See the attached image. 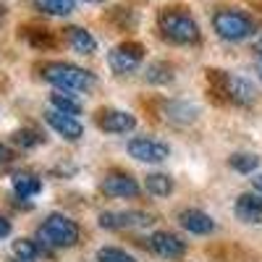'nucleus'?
Here are the masks:
<instances>
[{
	"label": "nucleus",
	"instance_id": "1",
	"mask_svg": "<svg viewBox=\"0 0 262 262\" xmlns=\"http://www.w3.org/2000/svg\"><path fill=\"white\" fill-rule=\"evenodd\" d=\"M158 29L170 45H194L200 42V24L181 8H163L158 16Z\"/></svg>",
	"mask_w": 262,
	"mask_h": 262
},
{
	"label": "nucleus",
	"instance_id": "2",
	"mask_svg": "<svg viewBox=\"0 0 262 262\" xmlns=\"http://www.w3.org/2000/svg\"><path fill=\"white\" fill-rule=\"evenodd\" d=\"M42 79L58 86L60 92H86L95 86V76L86 69H79V66L63 63V60L42 66Z\"/></svg>",
	"mask_w": 262,
	"mask_h": 262
},
{
	"label": "nucleus",
	"instance_id": "3",
	"mask_svg": "<svg viewBox=\"0 0 262 262\" xmlns=\"http://www.w3.org/2000/svg\"><path fill=\"white\" fill-rule=\"evenodd\" d=\"M212 29L215 34L226 39V42H244L249 39L257 29H254V21L249 13L244 11H236V8H223L212 16Z\"/></svg>",
	"mask_w": 262,
	"mask_h": 262
},
{
	"label": "nucleus",
	"instance_id": "4",
	"mask_svg": "<svg viewBox=\"0 0 262 262\" xmlns=\"http://www.w3.org/2000/svg\"><path fill=\"white\" fill-rule=\"evenodd\" d=\"M37 236H39V242H45L48 247L66 249V247L79 244L81 231H79V226L71 221V217H66L60 212H53V215H48V221L39 226Z\"/></svg>",
	"mask_w": 262,
	"mask_h": 262
},
{
	"label": "nucleus",
	"instance_id": "5",
	"mask_svg": "<svg viewBox=\"0 0 262 262\" xmlns=\"http://www.w3.org/2000/svg\"><path fill=\"white\" fill-rule=\"evenodd\" d=\"M210 79L217 84V92L226 95V100L236 102V105H252L254 97H257V90L254 84L244 76H236V74H226V71H210Z\"/></svg>",
	"mask_w": 262,
	"mask_h": 262
},
{
	"label": "nucleus",
	"instance_id": "6",
	"mask_svg": "<svg viewBox=\"0 0 262 262\" xmlns=\"http://www.w3.org/2000/svg\"><path fill=\"white\" fill-rule=\"evenodd\" d=\"M142 60H144V48L139 42H121V45H116L107 53V66H111V71L118 74V76L137 71Z\"/></svg>",
	"mask_w": 262,
	"mask_h": 262
},
{
	"label": "nucleus",
	"instance_id": "7",
	"mask_svg": "<svg viewBox=\"0 0 262 262\" xmlns=\"http://www.w3.org/2000/svg\"><path fill=\"white\" fill-rule=\"evenodd\" d=\"M126 149H128V155L137 158L139 163H163V160L170 155L168 144H163V142H158V139H147V137L131 139V142L126 144Z\"/></svg>",
	"mask_w": 262,
	"mask_h": 262
},
{
	"label": "nucleus",
	"instance_id": "8",
	"mask_svg": "<svg viewBox=\"0 0 262 262\" xmlns=\"http://www.w3.org/2000/svg\"><path fill=\"white\" fill-rule=\"evenodd\" d=\"M102 194L107 196H118V200H134L139 194V184L128 176V173L113 170L102 179Z\"/></svg>",
	"mask_w": 262,
	"mask_h": 262
},
{
	"label": "nucleus",
	"instance_id": "9",
	"mask_svg": "<svg viewBox=\"0 0 262 262\" xmlns=\"http://www.w3.org/2000/svg\"><path fill=\"white\" fill-rule=\"evenodd\" d=\"M149 249L165 257V259H179L186 254V242L179 238L176 233H168V231H158L149 236Z\"/></svg>",
	"mask_w": 262,
	"mask_h": 262
},
{
	"label": "nucleus",
	"instance_id": "10",
	"mask_svg": "<svg viewBox=\"0 0 262 262\" xmlns=\"http://www.w3.org/2000/svg\"><path fill=\"white\" fill-rule=\"evenodd\" d=\"M152 223V217L147 212H102L100 215V226L121 231V228H144Z\"/></svg>",
	"mask_w": 262,
	"mask_h": 262
},
{
	"label": "nucleus",
	"instance_id": "11",
	"mask_svg": "<svg viewBox=\"0 0 262 262\" xmlns=\"http://www.w3.org/2000/svg\"><path fill=\"white\" fill-rule=\"evenodd\" d=\"M45 121H48V126H50L53 131H58V134H60L63 139H69V142H76V139H81V134H84V126L76 121V116H66V113H60V111H48V113H45Z\"/></svg>",
	"mask_w": 262,
	"mask_h": 262
},
{
	"label": "nucleus",
	"instance_id": "12",
	"mask_svg": "<svg viewBox=\"0 0 262 262\" xmlns=\"http://www.w3.org/2000/svg\"><path fill=\"white\" fill-rule=\"evenodd\" d=\"M97 126L107 134H128L137 128V118L126 111H102L97 116Z\"/></svg>",
	"mask_w": 262,
	"mask_h": 262
},
{
	"label": "nucleus",
	"instance_id": "13",
	"mask_svg": "<svg viewBox=\"0 0 262 262\" xmlns=\"http://www.w3.org/2000/svg\"><path fill=\"white\" fill-rule=\"evenodd\" d=\"M233 212H236L238 221H244L249 226L262 223V196L257 191L254 194H238L236 205H233Z\"/></svg>",
	"mask_w": 262,
	"mask_h": 262
},
{
	"label": "nucleus",
	"instance_id": "14",
	"mask_svg": "<svg viewBox=\"0 0 262 262\" xmlns=\"http://www.w3.org/2000/svg\"><path fill=\"white\" fill-rule=\"evenodd\" d=\"M179 223L189 233H194V236H207V233L215 231V221H212V217L207 212H202V210H194V207H189V210H184L179 215Z\"/></svg>",
	"mask_w": 262,
	"mask_h": 262
},
{
	"label": "nucleus",
	"instance_id": "15",
	"mask_svg": "<svg viewBox=\"0 0 262 262\" xmlns=\"http://www.w3.org/2000/svg\"><path fill=\"white\" fill-rule=\"evenodd\" d=\"M63 32H66V39H69V45H71L74 53H79V55H92V53L97 50V39L86 32V29H81V27H66Z\"/></svg>",
	"mask_w": 262,
	"mask_h": 262
},
{
	"label": "nucleus",
	"instance_id": "16",
	"mask_svg": "<svg viewBox=\"0 0 262 262\" xmlns=\"http://www.w3.org/2000/svg\"><path fill=\"white\" fill-rule=\"evenodd\" d=\"M13 191L21 200H29V196H37L42 191V181L34 173H16L13 176Z\"/></svg>",
	"mask_w": 262,
	"mask_h": 262
},
{
	"label": "nucleus",
	"instance_id": "17",
	"mask_svg": "<svg viewBox=\"0 0 262 262\" xmlns=\"http://www.w3.org/2000/svg\"><path fill=\"white\" fill-rule=\"evenodd\" d=\"M34 8L48 16H69L76 8V0H34Z\"/></svg>",
	"mask_w": 262,
	"mask_h": 262
},
{
	"label": "nucleus",
	"instance_id": "18",
	"mask_svg": "<svg viewBox=\"0 0 262 262\" xmlns=\"http://www.w3.org/2000/svg\"><path fill=\"white\" fill-rule=\"evenodd\" d=\"M50 105H53V111H60L66 116H79L81 113V102L74 100L71 95H66V92H53L50 95Z\"/></svg>",
	"mask_w": 262,
	"mask_h": 262
},
{
	"label": "nucleus",
	"instance_id": "19",
	"mask_svg": "<svg viewBox=\"0 0 262 262\" xmlns=\"http://www.w3.org/2000/svg\"><path fill=\"white\" fill-rule=\"evenodd\" d=\"M144 79H147L149 84H168V81H173V66L165 63V60L149 63V69H147Z\"/></svg>",
	"mask_w": 262,
	"mask_h": 262
},
{
	"label": "nucleus",
	"instance_id": "20",
	"mask_svg": "<svg viewBox=\"0 0 262 262\" xmlns=\"http://www.w3.org/2000/svg\"><path fill=\"white\" fill-rule=\"evenodd\" d=\"M144 186L152 196H168L173 191V179H168L165 173H149Z\"/></svg>",
	"mask_w": 262,
	"mask_h": 262
},
{
	"label": "nucleus",
	"instance_id": "21",
	"mask_svg": "<svg viewBox=\"0 0 262 262\" xmlns=\"http://www.w3.org/2000/svg\"><path fill=\"white\" fill-rule=\"evenodd\" d=\"M13 254L21 262H34L39 257V247H37V242H32V238H16L13 242Z\"/></svg>",
	"mask_w": 262,
	"mask_h": 262
},
{
	"label": "nucleus",
	"instance_id": "22",
	"mask_svg": "<svg viewBox=\"0 0 262 262\" xmlns=\"http://www.w3.org/2000/svg\"><path fill=\"white\" fill-rule=\"evenodd\" d=\"M165 113H168L170 121H179V123H186V121H191L196 116V111H194L191 105H186V102H168L165 105Z\"/></svg>",
	"mask_w": 262,
	"mask_h": 262
},
{
	"label": "nucleus",
	"instance_id": "23",
	"mask_svg": "<svg viewBox=\"0 0 262 262\" xmlns=\"http://www.w3.org/2000/svg\"><path fill=\"white\" fill-rule=\"evenodd\" d=\"M257 165H259V158L249 155V152H236L231 158V168L238 173H252V170H257Z\"/></svg>",
	"mask_w": 262,
	"mask_h": 262
},
{
	"label": "nucleus",
	"instance_id": "24",
	"mask_svg": "<svg viewBox=\"0 0 262 262\" xmlns=\"http://www.w3.org/2000/svg\"><path fill=\"white\" fill-rule=\"evenodd\" d=\"M97 262H137L128 252L118 249V247H102L97 252Z\"/></svg>",
	"mask_w": 262,
	"mask_h": 262
},
{
	"label": "nucleus",
	"instance_id": "25",
	"mask_svg": "<svg viewBox=\"0 0 262 262\" xmlns=\"http://www.w3.org/2000/svg\"><path fill=\"white\" fill-rule=\"evenodd\" d=\"M27 39L32 42L34 48H39V50H50V48H55V37H53L48 29H32V32H27Z\"/></svg>",
	"mask_w": 262,
	"mask_h": 262
},
{
	"label": "nucleus",
	"instance_id": "26",
	"mask_svg": "<svg viewBox=\"0 0 262 262\" xmlns=\"http://www.w3.org/2000/svg\"><path fill=\"white\" fill-rule=\"evenodd\" d=\"M13 144H18L21 149H32V147L42 144V137L37 134L34 128H21V131L13 134Z\"/></svg>",
	"mask_w": 262,
	"mask_h": 262
},
{
	"label": "nucleus",
	"instance_id": "27",
	"mask_svg": "<svg viewBox=\"0 0 262 262\" xmlns=\"http://www.w3.org/2000/svg\"><path fill=\"white\" fill-rule=\"evenodd\" d=\"M111 18H113V21H121V27H123V29H128L131 24H137V16H134V18H128V8H113Z\"/></svg>",
	"mask_w": 262,
	"mask_h": 262
},
{
	"label": "nucleus",
	"instance_id": "28",
	"mask_svg": "<svg viewBox=\"0 0 262 262\" xmlns=\"http://www.w3.org/2000/svg\"><path fill=\"white\" fill-rule=\"evenodd\" d=\"M11 160H13V149L0 142V165H8Z\"/></svg>",
	"mask_w": 262,
	"mask_h": 262
},
{
	"label": "nucleus",
	"instance_id": "29",
	"mask_svg": "<svg viewBox=\"0 0 262 262\" xmlns=\"http://www.w3.org/2000/svg\"><path fill=\"white\" fill-rule=\"evenodd\" d=\"M8 233H11V223L6 221V217H3V215H0V238H6Z\"/></svg>",
	"mask_w": 262,
	"mask_h": 262
},
{
	"label": "nucleus",
	"instance_id": "30",
	"mask_svg": "<svg viewBox=\"0 0 262 262\" xmlns=\"http://www.w3.org/2000/svg\"><path fill=\"white\" fill-rule=\"evenodd\" d=\"M252 189H254L257 194H262V176H254V179H252Z\"/></svg>",
	"mask_w": 262,
	"mask_h": 262
},
{
	"label": "nucleus",
	"instance_id": "31",
	"mask_svg": "<svg viewBox=\"0 0 262 262\" xmlns=\"http://www.w3.org/2000/svg\"><path fill=\"white\" fill-rule=\"evenodd\" d=\"M254 53H257V55H259V60H262V37L257 39V45H254Z\"/></svg>",
	"mask_w": 262,
	"mask_h": 262
},
{
	"label": "nucleus",
	"instance_id": "32",
	"mask_svg": "<svg viewBox=\"0 0 262 262\" xmlns=\"http://www.w3.org/2000/svg\"><path fill=\"white\" fill-rule=\"evenodd\" d=\"M3 21H6V6L0 3V24H3Z\"/></svg>",
	"mask_w": 262,
	"mask_h": 262
},
{
	"label": "nucleus",
	"instance_id": "33",
	"mask_svg": "<svg viewBox=\"0 0 262 262\" xmlns=\"http://www.w3.org/2000/svg\"><path fill=\"white\" fill-rule=\"evenodd\" d=\"M81 3H105V0H81Z\"/></svg>",
	"mask_w": 262,
	"mask_h": 262
},
{
	"label": "nucleus",
	"instance_id": "34",
	"mask_svg": "<svg viewBox=\"0 0 262 262\" xmlns=\"http://www.w3.org/2000/svg\"><path fill=\"white\" fill-rule=\"evenodd\" d=\"M259 79H262V69H259Z\"/></svg>",
	"mask_w": 262,
	"mask_h": 262
}]
</instances>
